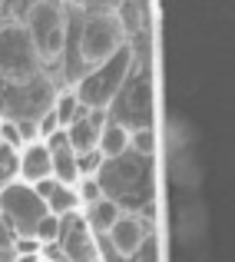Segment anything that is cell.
<instances>
[{
    "instance_id": "6da1fadb",
    "label": "cell",
    "mask_w": 235,
    "mask_h": 262,
    "mask_svg": "<svg viewBox=\"0 0 235 262\" xmlns=\"http://www.w3.org/2000/svg\"><path fill=\"white\" fill-rule=\"evenodd\" d=\"M133 63H136V53L133 47H120L109 60H103L100 67L86 70L83 77L77 80V90L73 96L80 100L83 110H109V103L120 96V90L126 86L129 73H133Z\"/></svg>"
},
{
    "instance_id": "7a4b0ae2",
    "label": "cell",
    "mask_w": 235,
    "mask_h": 262,
    "mask_svg": "<svg viewBox=\"0 0 235 262\" xmlns=\"http://www.w3.org/2000/svg\"><path fill=\"white\" fill-rule=\"evenodd\" d=\"M120 47H126V33L120 30L113 17V7H93L86 13L80 27V43H77V53H80V63L86 70L100 67L103 60H109Z\"/></svg>"
},
{
    "instance_id": "3957f363",
    "label": "cell",
    "mask_w": 235,
    "mask_h": 262,
    "mask_svg": "<svg viewBox=\"0 0 235 262\" xmlns=\"http://www.w3.org/2000/svg\"><path fill=\"white\" fill-rule=\"evenodd\" d=\"M43 216H46V206L30 186H24L20 179L0 186V223L10 229V236L33 239V229Z\"/></svg>"
},
{
    "instance_id": "277c9868",
    "label": "cell",
    "mask_w": 235,
    "mask_h": 262,
    "mask_svg": "<svg viewBox=\"0 0 235 262\" xmlns=\"http://www.w3.org/2000/svg\"><path fill=\"white\" fill-rule=\"evenodd\" d=\"M37 47L24 30V24H4L0 27V77H7L10 83H30L37 77Z\"/></svg>"
},
{
    "instance_id": "5b68a950",
    "label": "cell",
    "mask_w": 235,
    "mask_h": 262,
    "mask_svg": "<svg viewBox=\"0 0 235 262\" xmlns=\"http://www.w3.org/2000/svg\"><path fill=\"white\" fill-rule=\"evenodd\" d=\"M57 246H60V252H63L66 262H103L93 232H89L86 223H83V212H70V216L60 219Z\"/></svg>"
},
{
    "instance_id": "8992f818",
    "label": "cell",
    "mask_w": 235,
    "mask_h": 262,
    "mask_svg": "<svg viewBox=\"0 0 235 262\" xmlns=\"http://www.w3.org/2000/svg\"><path fill=\"white\" fill-rule=\"evenodd\" d=\"M116 103H120L123 113L113 116V123H120V126H126V129L149 126V113H153L149 103H153V93H149V80L146 77H129L126 86L120 90V96H116L109 106H116Z\"/></svg>"
},
{
    "instance_id": "52a82bcc",
    "label": "cell",
    "mask_w": 235,
    "mask_h": 262,
    "mask_svg": "<svg viewBox=\"0 0 235 262\" xmlns=\"http://www.w3.org/2000/svg\"><path fill=\"white\" fill-rule=\"evenodd\" d=\"M149 232H153V229H149V219L133 216V212H123L106 236H109V246H113L120 256H136L139 246H143V239H146Z\"/></svg>"
},
{
    "instance_id": "ba28073f",
    "label": "cell",
    "mask_w": 235,
    "mask_h": 262,
    "mask_svg": "<svg viewBox=\"0 0 235 262\" xmlns=\"http://www.w3.org/2000/svg\"><path fill=\"white\" fill-rule=\"evenodd\" d=\"M17 176H20V183H24V186H37V183H43V179H53L50 176V153H46L43 140L20 146Z\"/></svg>"
},
{
    "instance_id": "9c48e42d",
    "label": "cell",
    "mask_w": 235,
    "mask_h": 262,
    "mask_svg": "<svg viewBox=\"0 0 235 262\" xmlns=\"http://www.w3.org/2000/svg\"><path fill=\"white\" fill-rule=\"evenodd\" d=\"M63 20H66V10H63L60 4H33V7H27L24 30L30 33L33 47H37L40 40H43V37H46V33H50L57 24H63Z\"/></svg>"
},
{
    "instance_id": "30bf717a",
    "label": "cell",
    "mask_w": 235,
    "mask_h": 262,
    "mask_svg": "<svg viewBox=\"0 0 235 262\" xmlns=\"http://www.w3.org/2000/svg\"><path fill=\"white\" fill-rule=\"evenodd\" d=\"M126 149H129V129L109 120L106 126L100 129V136H96V153L103 156V163H106V160H123Z\"/></svg>"
},
{
    "instance_id": "8fae6325",
    "label": "cell",
    "mask_w": 235,
    "mask_h": 262,
    "mask_svg": "<svg viewBox=\"0 0 235 262\" xmlns=\"http://www.w3.org/2000/svg\"><path fill=\"white\" fill-rule=\"evenodd\" d=\"M123 216V206L116 203V199L103 196L100 203H93L86 212H83V223L89 226V232H100V236H106L109 229L116 226V219Z\"/></svg>"
},
{
    "instance_id": "7c38bea8",
    "label": "cell",
    "mask_w": 235,
    "mask_h": 262,
    "mask_svg": "<svg viewBox=\"0 0 235 262\" xmlns=\"http://www.w3.org/2000/svg\"><path fill=\"white\" fill-rule=\"evenodd\" d=\"M63 133H66V143H70V149H73L77 156H83V153H93V149H96V136H100V133H96V129L89 126L86 113H80L77 120H73L70 126L63 129Z\"/></svg>"
},
{
    "instance_id": "4fadbf2b",
    "label": "cell",
    "mask_w": 235,
    "mask_h": 262,
    "mask_svg": "<svg viewBox=\"0 0 235 262\" xmlns=\"http://www.w3.org/2000/svg\"><path fill=\"white\" fill-rule=\"evenodd\" d=\"M50 113H53V120H57V126L66 129V126H70V123L83 113V106H80L77 96H73V90H66V93H57V96H53Z\"/></svg>"
},
{
    "instance_id": "5bb4252c",
    "label": "cell",
    "mask_w": 235,
    "mask_h": 262,
    "mask_svg": "<svg viewBox=\"0 0 235 262\" xmlns=\"http://www.w3.org/2000/svg\"><path fill=\"white\" fill-rule=\"evenodd\" d=\"M113 17H116V24H120V30L123 33H139L143 30V20H146V7L143 4H116L113 7Z\"/></svg>"
},
{
    "instance_id": "9a60e30c",
    "label": "cell",
    "mask_w": 235,
    "mask_h": 262,
    "mask_svg": "<svg viewBox=\"0 0 235 262\" xmlns=\"http://www.w3.org/2000/svg\"><path fill=\"white\" fill-rule=\"evenodd\" d=\"M80 209V203H77V192L73 189H66V186H57L53 189V196L46 199V212H53V216H70V212H77Z\"/></svg>"
},
{
    "instance_id": "2e32d148",
    "label": "cell",
    "mask_w": 235,
    "mask_h": 262,
    "mask_svg": "<svg viewBox=\"0 0 235 262\" xmlns=\"http://www.w3.org/2000/svg\"><path fill=\"white\" fill-rule=\"evenodd\" d=\"M129 149H133L139 160H149V156L156 153V133H153V126L129 129Z\"/></svg>"
},
{
    "instance_id": "e0dca14e",
    "label": "cell",
    "mask_w": 235,
    "mask_h": 262,
    "mask_svg": "<svg viewBox=\"0 0 235 262\" xmlns=\"http://www.w3.org/2000/svg\"><path fill=\"white\" fill-rule=\"evenodd\" d=\"M33 239L40 243V249H43V246H53V243H57V239H60V216L46 212V216L37 223V229H33Z\"/></svg>"
},
{
    "instance_id": "ac0fdd59",
    "label": "cell",
    "mask_w": 235,
    "mask_h": 262,
    "mask_svg": "<svg viewBox=\"0 0 235 262\" xmlns=\"http://www.w3.org/2000/svg\"><path fill=\"white\" fill-rule=\"evenodd\" d=\"M17 166H20V149H10L7 143H0V179L13 183L17 179Z\"/></svg>"
},
{
    "instance_id": "d6986e66",
    "label": "cell",
    "mask_w": 235,
    "mask_h": 262,
    "mask_svg": "<svg viewBox=\"0 0 235 262\" xmlns=\"http://www.w3.org/2000/svg\"><path fill=\"white\" fill-rule=\"evenodd\" d=\"M73 192H77V203L83 206V209H89L93 203H100V199H103V189H100L96 179H80V183L73 186Z\"/></svg>"
},
{
    "instance_id": "ffe728a7",
    "label": "cell",
    "mask_w": 235,
    "mask_h": 262,
    "mask_svg": "<svg viewBox=\"0 0 235 262\" xmlns=\"http://www.w3.org/2000/svg\"><path fill=\"white\" fill-rule=\"evenodd\" d=\"M136 262H159V243H156L153 232H149V236L143 239L139 252H136Z\"/></svg>"
},
{
    "instance_id": "44dd1931",
    "label": "cell",
    "mask_w": 235,
    "mask_h": 262,
    "mask_svg": "<svg viewBox=\"0 0 235 262\" xmlns=\"http://www.w3.org/2000/svg\"><path fill=\"white\" fill-rule=\"evenodd\" d=\"M30 262H43V259H40V256H37V259H30Z\"/></svg>"
}]
</instances>
